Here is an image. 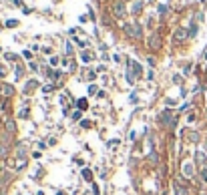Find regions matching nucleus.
<instances>
[{"label":"nucleus","instance_id":"obj_1","mask_svg":"<svg viewBox=\"0 0 207 195\" xmlns=\"http://www.w3.org/2000/svg\"><path fill=\"white\" fill-rule=\"evenodd\" d=\"M181 169H183V175H185V177H193V175H195L193 163H183V167H181Z\"/></svg>","mask_w":207,"mask_h":195},{"label":"nucleus","instance_id":"obj_2","mask_svg":"<svg viewBox=\"0 0 207 195\" xmlns=\"http://www.w3.org/2000/svg\"><path fill=\"white\" fill-rule=\"evenodd\" d=\"M113 12H115V16H125V4H123V2H117L115 6H113Z\"/></svg>","mask_w":207,"mask_h":195},{"label":"nucleus","instance_id":"obj_3","mask_svg":"<svg viewBox=\"0 0 207 195\" xmlns=\"http://www.w3.org/2000/svg\"><path fill=\"white\" fill-rule=\"evenodd\" d=\"M149 46H151V49H159V46H161L159 34H153V36H149Z\"/></svg>","mask_w":207,"mask_h":195},{"label":"nucleus","instance_id":"obj_4","mask_svg":"<svg viewBox=\"0 0 207 195\" xmlns=\"http://www.w3.org/2000/svg\"><path fill=\"white\" fill-rule=\"evenodd\" d=\"M195 159H197V163H199L201 167L207 165V155H205L203 151H197V153H195Z\"/></svg>","mask_w":207,"mask_h":195},{"label":"nucleus","instance_id":"obj_5","mask_svg":"<svg viewBox=\"0 0 207 195\" xmlns=\"http://www.w3.org/2000/svg\"><path fill=\"white\" fill-rule=\"evenodd\" d=\"M185 38H187V30H185V28H177V30H175V42L185 40Z\"/></svg>","mask_w":207,"mask_h":195},{"label":"nucleus","instance_id":"obj_6","mask_svg":"<svg viewBox=\"0 0 207 195\" xmlns=\"http://www.w3.org/2000/svg\"><path fill=\"white\" fill-rule=\"evenodd\" d=\"M0 93L4 95V97H10V95H14V88L10 87V85H0Z\"/></svg>","mask_w":207,"mask_h":195},{"label":"nucleus","instance_id":"obj_7","mask_svg":"<svg viewBox=\"0 0 207 195\" xmlns=\"http://www.w3.org/2000/svg\"><path fill=\"white\" fill-rule=\"evenodd\" d=\"M173 187H175V195H187V189L179 187V183H173Z\"/></svg>","mask_w":207,"mask_h":195},{"label":"nucleus","instance_id":"obj_8","mask_svg":"<svg viewBox=\"0 0 207 195\" xmlns=\"http://www.w3.org/2000/svg\"><path fill=\"white\" fill-rule=\"evenodd\" d=\"M161 119H163L165 123H171V109H165L163 115H161Z\"/></svg>","mask_w":207,"mask_h":195},{"label":"nucleus","instance_id":"obj_9","mask_svg":"<svg viewBox=\"0 0 207 195\" xmlns=\"http://www.w3.org/2000/svg\"><path fill=\"white\" fill-rule=\"evenodd\" d=\"M81 175H82V179H85V181H93V173H91V169H82Z\"/></svg>","mask_w":207,"mask_h":195},{"label":"nucleus","instance_id":"obj_10","mask_svg":"<svg viewBox=\"0 0 207 195\" xmlns=\"http://www.w3.org/2000/svg\"><path fill=\"white\" fill-rule=\"evenodd\" d=\"M87 107H89L87 99H81V101H78V109H81V111H87Z\"/></svg>","mask_w":207,"mask_h":195},{"label":"nucleus","instance_id":"obj_11","mask_svg":"<svg viewBox=\"0 0 207 195\" xmlns=\"http://www.w3.org/2000/svg\"><path fill=\"white\" fill-rule=\"evenodd\" d=\"M81 59H82V63H89V60H93V54L91 52H82Z\"/></svg>","mask_w":207,"mask_h":195},{"label":"nucleus","instance_id":"obj_12","mask_svg":"<svg viewBox=\"0 0 207 195\" xmlns=\"http://www.w3.org/2000/svg\"><path fill=\"white\" fill-rule=\"evenodd\" d=\"M6 131H8V133L14 131V121H6Z\"/></svg>","mask_w":207,"mask_h":195},{"label":"nucleus","instance_id":"obj_13","mask_svg":"<svg viewBox=\"0 0 207 195\" xmlns=\"http://www.w3.org/2000/svg\"><path fill=\"white\" fill-rule=\"evenodd\" d=\"M141 8H143V6H141V2H135V6H133V12H135V14H139Z\"/></svg>","mask_w":207,"mask_h":195},{"label":"nucleus","instance_id":"obj_14","mask_svg":"<svg viewBox=\"0 0 207 195\" xmlns=\"http://www.w3.org/2000/svg\"><path fill=\"white\" fill-rule=\"evenodd\" d=\"M201 179H203V181H207V165H205V167H201Z\"/></svg>","mask_w":207,"mask_h":195},{"label":"nucleus","instance_id":"obj_15","mask_svg":"<svg viewBox=\"0 0 207 195\" xmlns=\"http://www.w3.org/2000/svg\"><path fill=\"white\" fill-rule=\"evenodd\" d=\"M195 32H197V26L193 24V26H191V30H189V36H195Z\"/></svg>","mask_w":207,"mask_h":195},{"label":"nucleus","instance_id":"obj_16","mask_svg":"<svg viewBox=\"0 0 207 195\" xmlns=\"http://www.w3.org/2000/svg\"><path fill=\"white\" fill-rule=\"evenodd\" d=\"M115 145H119V139H113V141H109V147H111V149H113Z\"/></svg>","mask_w":207,"mask_h":195},{"label":"nucleus","instance_id":"obj_17","mask_svg":"<svg viewBox=\"0 0 207 195\" xmlns=\"http://www.w3.org/2000/svg\"><path fill=\"white\" fill-rule=\"evenodd\" d=\"M50 64H53V67H56V64H58V59H56V56H53V59H50Z\"/></svg>","mask_w":207,"mask_h":195},{"label":"nucleus","instance_id":"obj_18","mask_svg":"<svg viewBox=\"0 0 207 195\" xmlns=\"http://www.w3.org/2000/svg\"><path fill=\"white\" fill-rule=\"evenodd\" d=\"M6 26H10V28H12V26H16V20H8V22H6Z\"/></svg>","mask_w":207,"mask_h":195},{"label":"nucleus","instance_id":"obj_19","mask_svg":"<svg viewBox=\"0 0 207 195\" xmlns=\"http://www.w3.org/2000/svg\"><path fill=\"white\" fill-rule=\"evenodd\" d=\"M72 119H81V111H74V113H72Z\"/></svg>","mask_w":207,"mask_h":195},{"label":"nucleus","instance_id":"obj_20","mask_svg":"<svg viewBox=\"0 0 207 195\" xmlns=\"http://www.w3.org/2000/svg\"><path fill=\"white\" fill-rule=\"evenodd\" d=\"M173 83H177V85L181 83V77H179V74H175V77H173Z\"/></svg>","mask_w":207,"mask_h":195},{"label":"nucleus","instance_id":"obj_21","mask_svg":"<svg viewBox=\"0 0 207 195\" xmlns=\"http://www.w3.org/2000/svg\"><path fill=\"white\" fill-rule=\"evenodd\" d=\"M89 93H91V95L96 93V87H95V85H91V87H89Z\"/></svg>","mask_w":207,"mask_h":195},{"label":"nucleus","instance_id":"obj_22","mask_svg":"<svg viewBox=\"0 0 207 195\" xmlns=\"http://www.w3.org/2000/svg\"><path fill=\"white\" fill-rule=\"evenodd\" d=\"M2 77H4V70H2V68H0V78H2Z\"/></svg>","mask_w":207,"mask_h":195},{"label":"nucleus","instance_id":"obj_23","mask_svg":"<svg viewBox=\"0 0 207 195\" xmlns=\"http://www.w3.org/2000/svg\"><path fill=\"white\" fill-rule=\"evenodd\" d=\"M149 2H155V0H149Z\"/></svg>","mask_w":207,"mask_h":195}]
</instances>
